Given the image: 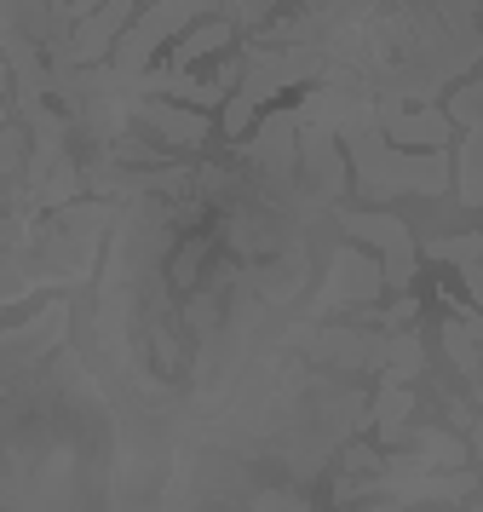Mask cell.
I'll use <instances>...</instances> for the list:
<instances>
[{
  "mask_svg": "<svg viewBox=\"0 0 483 512\" xmlns=\"http://www.w3.org/2000/svg\"><path fill=\"white\" fill-rule=\"evenodd\" d=\"M144 116L156 121V133H167V139H179V144H196L207 133V121L196 116V110H167V104H150Z\"/></svg>",
  "mask_w": 483,
  "mask_h": 512,
  "instance_id": "cell-1",
  "label": "cell"
},
{
  "mask_svg": "<svg viewBox=\"0 0 483 512\" xmlns=\"http://www.w3.org/2000/svg\"><path fill=\"white\" fill-rule=\"evenodd\" d=\"M121 18H127V0H115L110 12H98V18L87 24V35H81V47H75V52H81V58H92V52H104V41L115 35V24H121Z\"/></svg>",
  "mask_w": 483,
  "mask_h": 512,
  "instance_id": "cell-2",
  "label": "cell"
},
{
  "mask_svg": "<svg viewBox=\"0 0 483 512\" xmlns=\"http://www.w3.org/2000/svg\"><path fill=\"white\" fill-rule=\"evenodd\" d=\"M391 133H397V139H426V144H443V116H432V110H426V116L397 121Z\"/></svg>",
  "mask_w": 483,
  "mask_h": 512,
  "instance_id": "cell-3",
  "label": "cell"
},
{
  "mask_svg": "<svg viewBox=\"0 0 483 512\" xmlns=\"http://www.w3.org/2000/svg\"><path fill=\"white\" fill-rule=\"evenodd\" d=\"M225 41H230V29H225V24H207L202 35H190V41H184V47L173 52V58H179V64H184V58H202V52L225 47Z\"/></svg>",
  "mask_w": 483,
  "mask_h": 512,
  "instance_id": "cell-4",
  "label": "cell"
}]
</instances>
